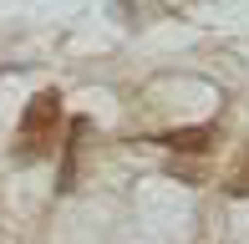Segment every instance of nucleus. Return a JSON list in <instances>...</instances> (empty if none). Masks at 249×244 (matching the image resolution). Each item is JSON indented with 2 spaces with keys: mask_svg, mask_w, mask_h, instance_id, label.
<instances>
[{
  "mask_svg": "<svg viewBox=\"0 0 249 244\" xmlns=\"http://www.w3.org/2000/svg\"><path fill=\"white\" fill-rule=\"evenodd\" d=\"M61 132V97L56 92H41L26 102V117H20V138H16V158H36L46 153Z\"/></svg>",
  "mask_w": 249,
  "mask_h": 244,
  "instance_id": "1",
  "label": "nucleus"
},
{
  "mask_svg": "<svg viewBox=\"0 0 249 244\" xmlns=\"http://www.w3.org/2000/svg\"><path fill=\"white\" fill-rule=\"evenodd\" d=\"M163 142H168L173 153H203V148L213 142V132H209V127H178V132H168Z\"/></svg>",
  "mask_w": 249,
  "mask_h": 244,
  "instance_id": "2",
  "label": "nucleus"
},
{
  "mask_svg": "<svg viewBox=\"0 0 249 244\" xmlns=\"http://www.w3.org/2000/svg\"><path fill=\"white\" fill-rule=\"evenodd\" d=\"M234 198H249V142H244V153H239V168H234V178L224 183Z\"/></svg>",
  "mask_w": 249,
  "mask_h": 244,
  "instance_id": "3",
  "label": "nucleus"
}]
</instances>
